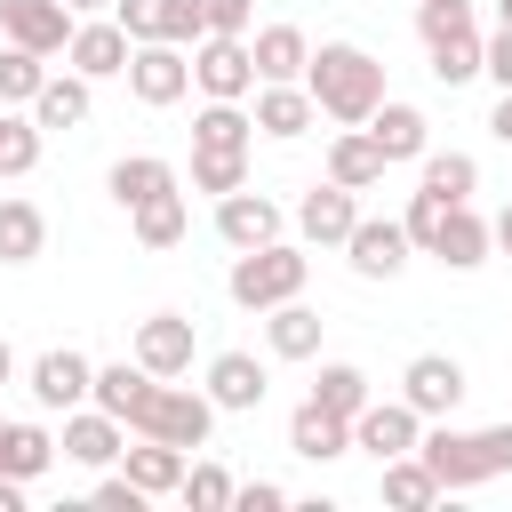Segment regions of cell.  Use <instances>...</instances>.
Returning a JSON list of instances; mask_svg holds the SVG:
<instances>
[{"label":"cell","mask_w":512,"mask_h":512,"mask_svg":"<svg viewBox=\"0 0 512 512\" xmlns=\"http://www.w3.org/2000/svg\"><path fill=\"white\" fill-rule=\"evenodd\" d=\"M304 88H312V104H320L336 128H360V120L384 104V64H376L360 40H320L312 64H304Z\"/></svg>","instance_id":"6da1fadb"},{"label":"cell","mask_w":512,"mask_h":512,"mask_svg":"<svg viewBox=\"0 0 512 512\" xmlns=\"http://www.w3.org/2000/svg\"><path fill=\"white\" fill-rule=\"evenodd\" d=\"M416 456L432 464L440 496H456V488H480V480L512 472V424H480V432L432 424V432H416Z\"/></svg>","instance_id":"7a4b0ae2"},{"label":"cell","mask_w":512,"mask_h":512,"mask_svg":"<svg viewBox=\"0 0 512 512\" xmlns=\"http://www.w3.org/2000/svg\"><path fill=\"white\" fill-rule=\"evenodd\" d=\"M304 280H312V256L304 248H288V240H264V248H240L232 256V304L240 312H272V304H288V296H304Z\"/></svg>","instance_id":"3957f363"},{"label":"cell","mask_w":512,"mask_h":512,"mask_svg":"<svg viewBox=\"0 0 512 512\" xmlns=\"http://www.w3.org/2000/svg\"><path fill=\"white\" fill-rule=\"evenodd\" d=\"M136 432H144V440H176V448L192 456V448H208V432H216V400L192 392V384H176V376H160V392H152V408L136 416Z\"/></svg>","instance_id":"277c9868"},{"label":"cell","mask_w":512,"mask_h":512,"mask_svg":"<svg viewBox=\"0 0 512 512\" xmlns=\"http://www.w3.org/2000/svg\"><path fill=\"white\" fill-rule=\"evenodd\" d=\"M192 88L216 96V104H248V96H256V56H248V40L200 32V40H192Z\"/></svg>","instance_id":"5b68a950"},{"label":"cell","mask_w":512,"mask_h":512,"mask_svg":"<svg viewBox=\"0 0 512 512\" xmlns=\"http://www.w3.org/2000/svg\"><path fill=\"white\" fill-rule=\"evenodd\" d=\"M128 96L152 104V112L184 104V96H192V56H184L176 40H136V48H128Z\"/></svg>","instance_id":"8992f818"},{"label":"cell","mask_w":512,"mask_h":512,"mask_svg":"<svg viewBox=\"0 0 512 512\" xmlns=\"http://www.w3.org/2000/svg\"><path fill=\"white\" fill-rule=\"evenodd\" d=\"M464 392H472V384H464V360H456V352H416V360L400 368V400H408L416 416H456Z\"/></svg>","instance_id":"52a82bcc"},{"label":"cell","mask_w":512,"mask_h":512,"mask_svg":"<svg viewBox=\"0 0 512 512\" xmlns=\"http://www.w3.org/2000/svg\"><path fill=\"white\" fill-rule=\"evenodd\" d=\"M120 448H128V424H120V416H104L96 400L64 408V440H56V456H64V464L104 472V464H120Z\"/></svg>","instance_id":"ba28073f"},{"label":"cell","mask_w":512,"mask_h":512,"mask_svg":"<svg viewBox=\"0 0 512 512\" xmlns=\"http://www.w3.org/2000/svg\"><path fill=\"white\" fill-rule=\"evenodd\" d=\"M88 384H96V360L88 352H72V344H56V352H40L32 360V376H24V392H32V408H80L88 400Z\"/></svg>","instance_id":"9c48e42d"},{"label":"cell","mask_w":512,"mask_h":512,"mask_svg":"<svg viewBox=\"0 0 512 512\" xmlns=\"http://www.w3.org/2000/svg\"><path fill=\"white\" fill-rule=\"evenodd\" d=\"M408 256H416V248H408L400 216H360V224L344 232V264H352L360 280H392V272H400Z\"/></svg>","instance_id":"30bf717a"},{"label":"cell","mask_w":512,"mask_h":512,"mask_svg":"<svg viewBox=\"0 0 512 512\" xmlns=\"http://www.w3.org/2000/svg\"><path fill=\"white\" fill-rule=\"evenodd\" d=\"M200 392L216 400V416H256V408H264V392H272V376H264V360H256V352H216Z\"/></svg>","instance_id":"8fae6325"},{"label":"cell","mask_w":512,"mask_h":512,"mask_svg":"<svg viewBox=\"0 0 512 512\" xmlns=\"http://www.w3.org/2000/svg\"><path fill=\"white\" fill-rule=\"evenodd\" d=\"M72 8L64 0H0V32L16 40V48H32V56H64V40H72Z\"/></svg>","instance_id":"7c38bea8"},{"label":"cell","mask_w":512,"mask_h":512,"mask_svg":"<svg viewBox=\"0 0 512 512\" xmlns=\"http://www.w3.org/2000/svg\"><path fill=\"white\" fill-rule=\"evenodd\" d=\"M128 32L112 24V16H80L72 24V40H64V64L80 72V80H112V72H128Z\"/></svg>","instance_id":"4fadbf2b"},{"label":"cell","mask_w":512,"mask_h":512,"mask_svg":"<svg viewBox=\"0 0 512 512\" xmlns=\"http://www.w3.org/2000/svg\"><path fill=\"white\" fill-rule=\"evenodd\" d=\"M280 224H288V216H280V200H264V192H248V184L216 200V240H224L232 256H240V248H264V240H280Z\"/></svg>","instance_id":"5bb4252c"},{"label":"cell","mask_w":512,"mask_h":512,"mask_svg":"<svg viewBox=\"0 0 512 512\" xmlns=\"http://www.w3.org/2000/svg\"><path fill=\"white\" fill-rule=\"evenodd\" d=\"M416 432H424V416H416L408 400H368V408L352 416V448H368L376 464H384V456H408Z\"/></svg>","instance_id":"9a60e30c"},{"label":"cell","mask_w":512,"mask_h":512,"mask_svg":"<svg viewBox=\"0 0 512 512\" xmlns=\"http://www.w3.org/2000/svg\"><path fill=\"white\" fill-rule=\"evenodd\" d=\"M352 224H360V200H352L344 184H328V176L296 200V232H304L312 248H344V232H352Z\"/></svg>","instance_id":"2e32d148"},{"label":"cell","mask_w":512,"mask_h":512,"mask_svg":"<svg viewBox=\"0 0 512 512\" xmlns=\"http://www.w3.org/2000/svg\"><path fill=\"white\" fill-rule=\"evenodd\" d=\"M136 368H152V376H192V320H184V312L136 320Z\"/></svg>","instance_id":"e0dca14e"},{"label":"cell","mask_w":512,"mask_h":512,"mask_svg":"<svg viewBox=\"0 0 512 512\" xmlns=\"http://www.w3.org/2000/svg\"><path fill=\"white\" fill-rule=\"evenodd\" d=\"M248 120H256L264 136L296 144V136H304L312 120H320V104H312V88H304V80H264V88H256V112H248Z\"/></svg>","instance_id":"ac0fdd59"},{"label":"cell","mask_w":512,"mask_h":512,"mask_svg":"<svg viewBox=\"0 0 512 512\" xmlns=\"http://www.w3.org/2000/svg\"><path fill=\"white\" fill-rule=\"evenodd\" d=\"M152 392H160V376H152V368H136V360H112V368H96V384H88V400H96L104 416H120L128 432H136V416L152 408Z\"/></svg>","instance_id":"d6986e66"},{"label":"cell","mask_w":512,"mask_h":512,"mask_svg":"<svg viewBox=\"0 0 512 512\" xmlns=\"http://www.w3.org/2000/svg\"><path fill=\"white\" fill-rule=\"evenodd\" d=\"M360 128L376 136L384 168H392V160H424V144H432V120H424L416 104H392V96H384V104H376V112H368Z\"/></svg>","instance_id":"ffe728a7"},{"label":"cell","mask_w":512,"mask_h":512,"mask_svg":"<svg viewBox=\"0 0 512 512\" xmlns=\"http://www.w3.org/2000/svg\"><path fill=\"white\" fill-rule=\"evenodd\" d=\"M320 328H328V320H320L304 296H288V304L264 312V352H272V360H312V352H320Z\"/></svg>","instance_id":"44dd1931"},{"label":"cell","mask_w":512,"mask_h":512,"mask_svg":"<svg viewBox=\"0 0 512 512\" xmlns=\"http://www.w3.org/2000/svg\"><path fill=\"white\" fill-rule=\"evenodd\" d=\"M488 248H496V240H488V216H472V200H456L448 224H440V240H432V256H440L448 272H480Z\"/></svg>","instance_id":"7402d4cb"},{"label":"cell","mask_w":512,"mask_h":512,"mask_svg":"<svg viewBox=\"0 0 512 512\" xmlns=\"http://www.w3.org/2000/svg\"><path fill=\"white\" fill-rule=\"evenodd\" d=\"M288 448H296L304 464H336V456L352 448V424H344V416H328L320 400H304V408L288 416Z\"/></svg>","instance_id":"603a6c76"},{"label":"cell","mask_w":512,"mask_h":512,"mask_svg":"<svg viewBox=\"0 0 512 512\" xmlns=\"http://www.w3.org/2000/svg\"><path fill=\"white\" fill-rule=\"evenodd\" d=\"M184 464H192V456H184L176 440H144V432H136V448H120V472H128L144 496H176Z\"/></svg>","instance_id":"cb8c5ba5"},{"label":"cell","mask_w":512,"mask_h":512,"mask_svg":"<svg viewBox=\"0 0 512 512\" xmlns=\"http://www.w3.org/2000/svg\"><path fill=\"white\" fill-rule=\"evenodd\" d=\"M376 496H384L392 512H424V504H440V480H432V464L408 448V456H384V464H376Z\"/></svg>","instance_id":"d4e9b609"},{"label":"cell","mask_w":512,"mask_h":512,"mask_svg":"<svg viewBox=\"0 0 512 512\" xmlns=\"http://www.w3.org/2000/svg\"><path fill=\"white\" fill-rule=\"evenodd\" d=\"M248 56H256V80H304L312 40L296 24H264V32H248Z\"/></svg>","instance_id":"484cf974"},{"label":"cell","mask_w":512,"mask_h":512,"mask_svg":"<svg viewBox=\"0 0 512 512\" xmlns=\"http://www.w3.org/2000/svg\"><path fill=\"white\" fill-rule=\"evenodd\" d=\"M328 184H344V192L384 184V152H376L368 128H336V144H328Z\"/></svg>","instance_id":"4316f807"},{"label":"cell","mask_w":512,"mask_h":512,"mask_svg":"<svg viewBox=\"0 0 512 512\" xmlns=\"http://www.w3.org/2000/svg\"><path fill=\"white\" fill-rule=\"evenodd\" d=\"M88 112H96V96H88V80H80V72H48V80H40V96H32L40 136H48V128H80Z\"/></svg>","instance_id":"83f0119b"},{"label":"cell","mask_w":512,"mask_h":512,"mask_svg":"<svg viewBox=\"0 0 512 512\" xmlns=\"http://www.w3.org/2000/svg\"><path fill=\"white\" fill-rule=\"evenodd\" d=\"M112 200L120 208H144V200H160V192H176V168L160 160V152H128V160H112Z\"/></svg>","instance_id":"f1b7e54d"},{"label":"cell","mask_w":512,"mask_h":512,"mask_svg":"<svg viewBox=\"0 0 512 512\" xmlns=\"http://www.w3.org/2000/svg\"><path fill=\"white\" fill-rule=\"evenodd\" d=\"M248 144H256V120H248L240 104H216V96H208V104L192 112V152H248Z\"/></svg>","instance_id":"f546056e"},{"label":"cell","mask_w":512,"mask_h":512,"mask_svg":"<svg viewBox=\"0 0 512 512\" xmlns=\"http://www.w3.org/2000/svg\"><path fill=\"white\" fill-rule=\"evenodd\" d=\"M40 248H48V216L8 192V200H0V264H32Z\"/></svg>","instance_id":"4dcf8cb0"},{"label":"cell","mask_w":512,"mask_h":512,"mask_svg":"<svg viewBox=\"0 0 512 512\" xmlns=\"http://www.w3.org/2000/svg\"><path fill=\"white\" fill-rule=\"evenodd\" d=\"M48 464H56V440H48L40 424H0V472H8V480L32 488Z\"/></svg>","instance_id":"1f68e13d"},{"label":"cell","mask_w":512,"mask_h":512,"mask_svg":"<svg viewBox=\"0 0 512 512\" xmlns=\"http://www.w3.org/2000/svg\"><path fill=\"white\" fill-rule=\"evenodd\" d=\"M312 400H320L328 416H344V424H352V416L376 400V384H368V368H352V360H328V368H320V384H312Z\"/></svg>","instance_id":"d6a6232c"},{"label":"cell","mask_w":512,"mask_h":512,"mask_svg":"<svg viewBox=\"0 0 512 512\" xmlns=\"http://www.w3.org/2000/svg\"><path fill=\"white\" fill-rule=\"evenodd\" d=\"M32 168H40V120L16 112V104H0V184L32 176Z\"/></svg>","instance_id":"836d02e7"},{"label":"cell","mask_w":512,"mask_h":512,"mask_svg":"<svg viewBox=\"0 0 512 512\" xmlns=\"http://www.w3.org/2000/svg\"><path fill=\"white\" fill-rule=\"evenodd\" d=\"M424 192L472 200V192H480V160H472V152H432V144H424Z\"/></svg>","instance_id":"e575fe53"},{"label":"cell","mask_w":512,"mask_h":512,"mask_svg":"<svg viewBox=\"0 0 512 512\" xmlns=\"http://www.w3.org/2000/svg\"><path fill=\"white\" fill-rule=\"evenodd\" d=\"M128 224H136V240H144V248H176L192 216H184V192H160V200L128 208Z\"/></svg>","instance_id":"d590c367"},{"label":"cell","mask_w":512,"mask_h":512,"mask_svg":"<svg viewBox=\"0 0 512 512\" xmlns=\"http://www.w3.org/2000/svg\"><path fill=\"white\" fill-rule=\"evenodd\" d=\"M40 80H48V56H32V48H0V104H32L40 96Z\"/></svg>","instance_id":"8d00e7d4"},{"label":"cell","mask_w":512,"mask_h":512,"mask_svg":"<svg viewBox=\"0 0 512 512\" xmlns=\"http://www.w3.org/2000/svg\"><path fill=\"white\" fill-rule=\"evenodd\" d=\"M432 80H440V88H464V80H480V32L432 40Z\"/></svg>","instance_id":"74e56055"},{"label":"cell","mask_w":512,"mask_h":512,"mask_svg":"<svg viewBox=\"0 0 512 512\" xmlns=\"http://www.w3.org/2000/svg\"><path fill=\"white\" fill-rule=\"evenodd\" d=\"M176 496H184L192 512H232V472H224V464H184Z\"/></svg>","instance_id":"f35d334b"},{"label":"cell","mask_w":512,"mask_h":512,"mask_svg":"<svg viewBox=\"0 0 512 512\" xmlns=\"http://www.w3.org/2000/svg\"><path fill=\"white\" fill-rule=\"evenodd\" d=\"M248 184V152H192V192H240Z\"/></svg>","instance_id":"ab89813d"},{"label":"cell","mask_w":512,"mask_h":512,"mask_svg":"<svg viewBox=\"0 0 512 512\" xmlns=\"http://www.w3.org/2000/svg\"><path fill=\"white\" fill-rule=\"evenodd\" d=\"M448 208H456V200H440V192H424V184H416V200H408V216H400V232H408V248H424V256H432V240H440V224H448Z\"/></svg>","instance_id":"60d3db41"},{"label":"cell","mask_w":512,"mask_h":512,"mask_svg":"<svg viewBox=\"0 0 512 512\" xmlns=\"http://www.w3.org/2000/svg\"><path fill=\"white\" fill-rule=\"evenodd\" d=\"M456 32H472V0H416V40L432 48V40H456Z\"/></svg>","instance_id":"b9f144b4"},{"label":"cell","mask_w":512,"mask_h":512,"mask_svg":"<svg viewBox=\"0 0 512 512\" xmlns=\"http://www.w3.org/2000/svg\"><path fill=\"white\" fill-rule=\"evenodd\" d=\"M208 32V16H200V0H160V40H176V48H192Z\"/></svg>","instance_id":"7bdbcfd3"},{"label":"cell","mask_w":512,"mask_h":512,"mask_svg":"<svg viewBox=\"0 0 512 512\" xmlns=\"http://www.w3.org/2000/svg\"><path fill=\"white\" fill-rule=\"evenodd\" d=\"M96 504H104V512H144L152 496H144L128 472H112V464H104V480H96Z\"/></svg>","instance_id":"ee69618b"},{"label":"cell","mask_w":512,"mask_h":512,"mask_svg":"<svg viewBox=\"0 0 512 512\" xmlns=\"http://www.w3.org/2000/svg\"><path fill=\"white\" fill-rule=\"evenodd\" d=\"M112 24L128 40H160V0H112Z\"/></svg>","instance_id":"f6af8a7d"},{"label":"cell","mask_w":512,"mask_h":512,"mask_svg":"<svg viewBox=\"0 0 512 512\" xmlns=\"http://www.w3.org/2000/svg\"><path fill=\"white\" fill-rule=\"evenodd\" d=\"M200 16H208V32H232V40H248V16H256V0H200Z\"/></svg>","instance_id":"bcb514c9"},{"label":"cell","mask_w":512,"mask_h":512,"mask_svg":"<svg viewBox=\"0 0 512 512\" xmlns=\"http://www.w3.org/2000/svg\"><path fill=\"white\" fill-rule=\"evenodd\" d=\"M232 504H240V512H280L288 488H280V480H232Z\"/></svg>","instance_id":"7dc6e473"},{"label":"cell","mask_w":512,"mask_h":512,"mask_svg":"<svg viewBox=\"0 0 512 512\" xmlns=\"http://www.w3.org/2000/svg\"><path fill=\"white\" fill-rule=\"evenodd\" d=\"M480 72H488L496 88H512V32H496V40H480Z\"/></svg>","instance_id":"c3c4849f"},{"label":"cell","mask_w":512,"mask_h":512,"mask_svg":"<svg viewBox=\"0 0 512 512\" xmlns=\"http://www.w3.org/2000/svg\"><path fill=\"white\" fill-rule=\"evenodd\" d=\"M488 136H496V144H512V88L496 96V112H488Z\"/></svg>","instance_id":"681fc988"},{"label":"cell","mask_w":512,"mask_h":512,"mask_svg":"<svg viewBox=\"0 0 512 512\" xmlns=\"http://www.w3.org/2000/svg\"><path fill=\"white\" fill-rule=\"evenodd\" d=\"M488 240H496V248H504V256H512V200H504V208H496V224H488Z\"/></svg>","instance_id":"f907efd6"},{"label":"cell","mask_w":512,"mask_h":512,"mask_svg":"<svg viewBox=\"0 0 512 512\" xmlns=\"http://www.w3.org/2000/svg\"><path fill=\"white\" fill-rule=\"evenodd\" d=\"M0 512H24V480H8V472H0Z\"/></svg>","instance_id":"816d5d0a"},{"label":"cell","mask_w":512,"mask_h":512,"mask_svg":"<svg viewBox=\"0 0 512 512\" xmlns=\"http://www.w3.org/2000/svg\"><path fill=\"white\" fill-rule=\"evenodd\" d=\"M72 16H112V0H64Z\"/></svg>","instance_id":"f5cc1de1"},{"label":"cell","mask_w":512,"mask_h":512,"mask_svg":"<svg viewBox=\"0 0 512 512\" xmlns=\"http://www.w3.org/2000/svg\"><path fill=\"white\" fill-rule=\"evenodd\" d=\"M0 384H16V352H8V336H0Z\"/></svg>","instance_id":"db71d44e"},{"label":"cell","mask_w":512,"mask_h":512,"mask_svg":"<svg viewBox=\"0 0 512 512\" xmlns=\"http://www.w3.org/2000/svg\"><path fill=\"white\" fill-rule=\"evenodd\" d=\"M496 32H512V0H496Z\"/></svg>","instance_id":"11a10c76"}]
</instances>
